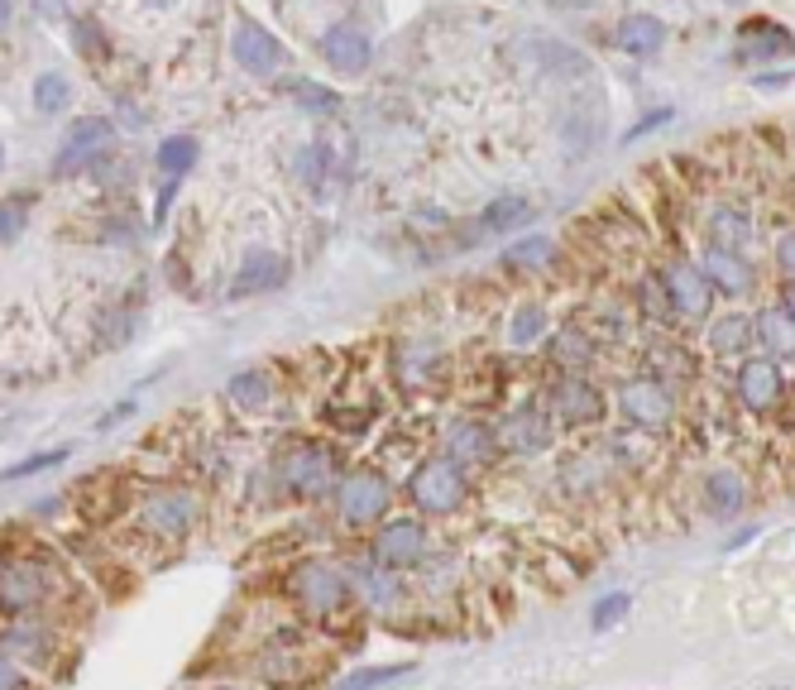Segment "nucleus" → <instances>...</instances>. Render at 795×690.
<instances>
[{
    "label": "nucleus",
    "instance_id": "obj_1",
    "mask_svg": "<svg viewBox=\"0 0 795 690\" xmlns=\"http://www.w3.org/2000/svg\"><path fill=\"white\" fill-rule=\"evenodd\" d=\"M336 451H331L326 441H297V446H287V456H283V466H279V480L283 489L293 499H322L331 494L341 480H336Z\"/></svg>",
    "mask_w": 795,
    "mask_h": 690
},
{
    "label": "nucleus",
    "instance_id": "obj_2",
    "mask_svg": "<svg viewBox=\"0 0 795 690\" xmlns=\"http://www.w3.org/2000/svg\"><path fill=\"white\" fill-rule=\"evenodd\" d=\"M470 494V480H466V466H456L451 456H431L412 470L408 480V499L417 503L422 513H456Z\"/></svg>",
    "mask_w": 795,
    "mask_h": 690
},
{
    "label": "nucleus",
    "instance_id": "obj_3",
    "mask_svg": "<svg viewBox=\"0 0 795 690\" xmlns=\"http://www.w3.org/2000/svg\"><path fill=\"white\" fill-rule=\"evenodd\" d=\"M287 585H293V595L307 614H336L351 599V575L326 556H302L293 575H287Z\"/></svg>",
    "mask_w": 795,
    "mask_h": 690
},
{
    "label": "nucleus",
    "instance_id": "obj_4",
    "mask_svg": "<svg viewBox=\"0 0 795 690\" xmlns=\"http://www.w3.org/2000/svg\"><path fill=\"white\" fill-rule=\"evenodd\" d=\"M388 503H394V484L384 480V470L355 466V470L341 474V484H336V513H341L351 527L379 523V518L388 513Z\"/></svg>",
    "mask_w": 795,
    "mask_h": 690
},
{
    "label": "nucleus",
    "instance_id": "obj_5",
    "mask_svg": "<svg viewBox=\"0 0 795 690\" xmlns=\"http://www.w3.org/2000/svg\"><path fill=\"white\" fill-rule=\"evenodd\" d=\"M427 556V527L417 518H388L374 532V566L379 571H412Z\"/></svg>",
    "mask_w": 795,
    "mask_h": 690
},
{
    "label": "nucleus",
    "instance_id": "obj_6",
    "mask_svg": "<svg viewBox=\"0 0 795 690\" xmlns=\"http://www.w3.org/2000/svg\"><path fill=\"white\" fill-rule=\"evenodd\" d=\"M49 589H53V575L43 566H34V561H10V566H0V614L29 618L49 599Z\"/></svg>",
    "mask_w": 795,
    "mask_h": 690
},
{
    "label": "nucleus",
    "instance_id": "obj_7",
    "mask_svg": "<svg viewBox=\"0 0 795 690\" xmlns=\"http://www.w3.org/2000/svg\"><path fill=\"white\" fill-rule=\"evenodd\" d=\"M661 288H667L671 312H676V316H690V322L710 316V307H714V283L704 279L700 264H686V259H676V264L661 273Z\"/></svg>",
    "mask_w": 795,
    "mask_h": 690
},
{
    "label": "nucleus",
    "instance_id": "obj_8",
    "mask_svg": "<svg viewBox=\"0 0 795 690\" xmlns=\"http://www.w3.org/2000/svg\"><path fill=\"white\" fill-rule=\"evenodd\" d=\"M618 402H624L628 422L638 427V431H661V427H671V417H676V398H671V388L661 384V379H632V384H624Z\"/></svg>",
    "mask_w": 795,
    "mask_h": 690
},
{
    "label": "nucleus",
    "instance_id": "obj_9",
    "mask_svg": "<svg viewBox=\"0 0 795 690\" xmlns=\"http://www.w3.org/2000/svg\"><path fill=\"white\" fill-rule=\"evenodd\" d=\"M197 523V494L187 489H164V494L144 499V527L164 542H182Z\"/></svg>",
    "mask_w": 795,
    "mask_h": 690
},
{
    "label": "nucleus",
    "instance_id": "obj_10",
    "mask_svg": "<svg viewBox=\"0 0 795 690\" xmlns=\"http://www.w3.org/2000/svg\"><path fill=\"white\" fill-rule=\"evenodd\" d=\"M230 53H236V63H240L244 72H254V77H269V72L283 63V43L273 39L259 20H250V14H240V20H236Z\"/></svg>",
    "mask_w": 795,
    "mask_h": 690
},
{
    "label": "nucleus",
    "instance_id": "obj_11",
    "mask_svg": "<svg viewBox=\"0 0 795 690\" xmlns=\"http://www.w3.org/2000/svg\"><path fill=\"white\" fill-rule=\"evenodd\" d=\"M115 144V125L106 121V115H86V121H77L67 129V139H63V149H57V168H77L86 164V158H101Z\"/></svg>",
    "mask_w": 795,
    "mask_h": 690
},
{
    "label": "nucleus",
    "instance_id": "obj_12",
    "mask_svg": "<svg viewBox=\"0 0 795 690\" xmlns=\"http://www.w3.org/2000/svg\"><path fill=\"white\" fill-rule=\"evenodd\" d=\"M782 394H786V379H782V365H776L772 355L747 359V365L739 369V398H743L753 412L776 408V398H782Z\"/></svg>",
    "mask_w": 795,
    "mask_h": 690
},
{
    "label": "nucleus",
    "instance_id": "obj_13",
    "mask_svg": "<svg viewBox=\"0 0 795 690\" xmlns=\"http://www.w3.org/2000/svg\"><path fill=\"white\" fill-rule=\"evenodd\" d=\"M322 53L336 72H365L369 58H374V43L359 24H331L326 39H322Z\"/></svg>",
    "mask_w": 795,
    "mask_h": 690
},
{
    "label": "nucleus",
    "instance_id": "obj_14",
    "mask_svg": "<svg viewBox=\"0 0 795 690\" xmlns=\"http://www.w3.org/2000/svg\"><path fill=\"white\" fill-rule=\"evenodd\" d=\"M552 408L566 427H589L604 417V394L599 388H589L585 379H561L552 388Z\"/></svg>",
    "mask_w": 795,
    "mask_h": 690
},
{
    "label": "nucleus",
    "instance_id": "obj_15",
    "mask_svg": "<svg viewBox=\"0 0 795 690\" xmlns=\"http://www.w3.org/2000/svg\"><path fill=\"white\" fill-rule=\"evenodd\" d=\"M614 43H618L624 53H632V58H657L661 43H667V24H661L652 10H632V14H624V20H618Z\"/></svg>",
    "mask_w": 795,
    "mask_h": 690
},
{
    "label": "nucleus",
    "instance_id": "obj_16",
    "mask_svg": "<svg viewBox=\"0 0 795 690\" xmlns=\"http://www.w3.org/2000/svg\"><path fill=\"white\" fill-rule=\"evenodd\" d=\"M0 652L10 661L24 657V661H49L53 657V632L39 624V618H10V628L0 632Z\"/></svg>",
    "mask_w": 795,
    "mask_h": 690
},
{
    "label": "nucleus",
    "instance_id": "obj_17",
    "mask_svg": "<svg viewBox=\"0 0 795 690\" xmlns=\"http://www.w3.org/2000/svg\"><path fill=\"white\" fill-rule=\"evenodd\" d=\"M446 446H451L456 466H489L494 451H499L494 431H489L484 422H456L451 431H446Z\"/></svg>",
    "mask_w": 795,
    "mask_h": 690
},
{
    "label": "nucleus",
    "instance_id": "obj_18",
    "mask_svg": "<svg viewBox=\"0 0 795 690\" xmlns=\"http://www.w3.org/2000/svg\"><path fill=\"white\" fill-rule=\"evenodd\" d=\"M503 431V446L509 451H517V456H537V451H546V441H552V427H546V417L542 412H513L509 417V427H499Z\"/></svg>",
    "mask_w": 795,
    "mask_h": 690
},
{
    "label": "nucleus",
    "instance_id": "obj_19",
    "mask_svg": "<svg viewBox=\"0 0 795 690\" xmlns=\"http://www.w3.org/2000/svg\"><path fill=\"white\" fill-rule=\"evenodd\" d=\"M704 279H710L714 288H724V293H743L747 283H753V264H747L743 254H733V250H704Z\"/></svg>",
    "mask_w": 795,
    "mask_h": 690
},
{
    "label": "nucleus",
    "instance_id": "obj_20",
    "mask_svg": "<svg viewBox=\"0 0 795 690\" xmlns=\"http://www.w3.org/2000/svg\"><path fill=\"white\" fill-rule=\"evenodd\" d=\"M753 341L772 355H795V316L786 307H767L753 316Z\"/></svg>",
    "mask_w": 795,
    "mask_h": 690
},
{
    "label": "nucleus",
    "instance_id": "obj_21",
    "mask_svg": "<svg viewBox=\"0 0 795 690\" xmlns=\"http://www.w3.org/2000/svg\"><path fill=\"white\" fill-rule=\"evenodd\" d=\"M287 273V259L273 254V250H254L244 254L240 264V279H236V293H254V288H279Z\"/></svg>",
    "mask_w": 795,
    "mask_h": 690
},
{
    "label": "nucleus",
    "instance_id": "obj_22",
    "mask_svg": "<svg viewBox=\"0 0 795 690\" xmlns=\"http://www.w3.org/2000/svg\"><path fill=\"white\" fill-rule=\"evenodd\" d=\"M710 244L714 250H733V254H743V244H747V236H753V216H747L743 207H719L714 216H710Z\"/></svg>",
    "mask_w": 795,
    "mask_h": 690
},
{
    "label": "nucleus",
    "instance_id": "obj_23",
    "mask_svg": "<svg viewBox=\"0 0 795 690\" xmlns=\"http://www.w3.org/2000/svg\"><path fill=\"white\" fill-rule=\"evenodd\" d=\"M704 494H710V509L714 513H724L733 518L747 503V484H743V474L739 470H729V466H719L710 480H704Z\"/></svg>",
    "mask_w": 795,
    "mask_h": 690
},
{
    "label": "nucleus",
    "instance_id": "obj_24",
    "mask_svg": "<svg viewBox=\"0 0 795 690\" xmlns=\"http://www.w3.org/2000/svg\"><path fill=\"white\" fill-rule=\"evenodd\" d=\"M230 402H236V408H244V412H259V408H269L273 402V379L264 369H240L236 379H230Z\"/></svg>",
    "mask_w": 795,
    "mask_h": 690
},
{
    "label": "nucleus",
    "instance_id": "obj_25",
    "mask_svg": "<svg viewBox=\"0 0 795 690\" xmlns=\"http://www.w3.org/2000/svg\"><path fill=\"white\" fill-rule=\"evenodd\" d=\"M710 345L719 355H739L753 345V316H743V312H729V316H719V326L710 331Z\"/></svg>",
    "mask_w": 795,
    "mask_h": 690
},
{
    "label": "nucleus",
    "instance_id": "obj_26",
    "mask_svg": "<svg viewBox=\"0 0 795 690\" xmlns=\"http://www.w3.org/2000/svg\"><path fill=\"white\" fill-rule=\"evenodd\" d=\"M527 216H532V201H527V197H494V201L484 207L480 221H484V230H494V236H503V230L523 226Z\"/></svg>",
    "mask_w": 795,
    "mask_h": 690
},
{
    "label": "nucleus",
    "instance_id": "obj_27",
    "mask_svg": "<svg viewBox=\"0 0 795 690\" xmlns=\"http://www.w3.org/2000/svg\"><path fill=\"white\" fill-rule=\"evenodd\" d=\"M197 154H201V149H197V139H192V135H168L164 144H158V154H154V158H158V168H164L168 178H182V172L197 164Z\"/></svg>",
    "mask_w": 795,
    "mask_h": 690
},
{
    "label": "nucleus",
    "instance_id": "obj_28",
    "mask_svg": "<svg viewBox=\"0 0 795 690\" xmlns=\"http://www.w3.org/2000/svg\"><path fill=\"white\" fill-rule=\"evenodd\" d=\"M589 355H595V345H589V336L580 326H566L561 336H552V359L556 365L580 369V365H589Z\"/></svg>",
    "mask_w": 795,
    "mask_h": 690
},
{
    "label": "nucleus",
    "instance_id": "obj_29",
    "mask_svg": "<svg viewBox=\"0 0 795 690\" xmlns=\"http://www.w3.org/2000/svg\"><path fill=\"white\" fill-rule=\"evenodd\" d=\"M355 585H359V595H365L374 609H394V604L402 599V585L388 571H359Z\"/></svg>",
    "mask_w": 795,
    "mask_h": 690
},
{
    "label": "nucleus",
    "instance_id": "obj_30",
    "mask_svg": "<svg viewBox=\"0 0 795 690\" xmlns=\"http://www.w3.org/2000/svg\"><path fill=\"white\" fill-rule=\"evenodd\" d=\"M552 254H556V244L546 236H527V240H517L513 250L503 254V269H542Z\"/></svg>",
    "mask_w": 795,
    "mask_h": 690
},
{
    "label": "nucleus",
    "instance_id": "obj_31",
    "mask_svg": "<svg viewBox=\"0 0 795 690\" xmlns=\"http://www.w3.org/2000/svg\"><path fill=\"white\" fill-rule=\"evenodd\" d=\"M67 96H72V82L63 77V72H43V77L34 82V106H39L43 115L63 111V106H67Z\"/></svg>",
    "mask_w": 795,
    "mask_h": 690
},
{
    "label": "nucleus",
    "instance_id": "obj_32",
    "mask_svg": "<svg viewBox=\"0 0 795 690\" xmlns=\"http://www.w3.org/2000/svg\"><path fill=\"white\" fill-rule=\"evenodd\" d=\"M72 456V446H53V451H39V456H24L20 466H10V470H0V484H10V480H24V474H43V470H53V466H63V460Z\"/></svg>",
    "mask_w": 795,
    "mask_h": 690
},
{
    "label": "nucleus",
    "instance_id": "obj_33",
    "mask_svg": "<svg viewBox=\"0 0 795 690\" xmlns=\"http://www.w3.org/2000/svg\"><path fill=\"white\" fill-rule=\"evenodd\" d=\"M408 671H412L408 661H398V667H359V671L345 676V681H341L336 690H379V686L398 681V676H408Z\"/></svg>",
    "mask_w": 795,
    "mask_h": 690
},
{
    "label": "nucleus",
    "instance_id": "obj_34",
    "mask_svg": "<svg viewBox=\"0 0 795 690\" xmlns=\"http://www.w3.org/2000/svg\"><path fill=\"white\" fill-rule=\"evenodd\" d=\"M24 221H29V201H24L20 192L0 201V244L20 240V236H24Z\"/></svg>",
    "mask_w": 795,
    "mask_h": 690
},
{
    "label": "nucleus",
    "instance_id": "obj_35",
    "mask_svg": "<svg viewBox=\"0 0 795 690\" xmlns=\"http://www.w3.org/2000/svg\"><path fill=\"white\" fill-rule=\"evenodd\" d=\"M287 92H293V101H297L302 111H336V106H341L336 92H326V86H316V82H307V77L293 82Z\"/></svg>",
    "mask_w": 795,
    "mask_h": 690
},
{
    "label": "nucleus",
    "instance_id": "obj_36",
    "mask_svg": "<svg viewBox=\"0 0 795 690\" xmlns=\"http://www.w3.org/2000/svg\"><path fill=\"white\" fill-rule=\"evenodd\" d=\"M542 331H546V312H542V307H517V312H513V326H509L513 345H527V341H537Z\"/></svg>",
    "mask_w": 795,
    "mask_h": 690
},
{
    "label": "nucleus",
    "instance_id": "obj_37",
    "mask_svg": "<svg viewBox=\"0 0 795 690\" xmlns=\"http://www.w3.org/2000/svg\"><path fill=\"white\" fill-rule=\"evenodd\" d=\"M632 609V595H624V589H614V595H604L595 604V628H614L618 618H624Z\"/></svg>",
    "mask_w": 795,
    "mask_h": 690
},
{
    "label": "nucleus",
    "instance_id": "obj_38",
    "mask_svg": "<svg viewBox=\"0 0 795 690\" xmlns=\"http://www.w3.org/2000/svg\"><path fill=\"white\" fill-rule=\"evenodd\" d=\"M667 121H671V106H661V111H647V115H642V121H638V125H632V129H628V135H624V139L632 144V139H642V135H652V129H657V125H667Z\"/></svg>",
    "mask_w": 795,
    "mask_h": 690
},
{
    "label": "nucleus",
    "instance_id": "obj_39",
    "mask_svg": "<svg viewBox=\"0 0 795 690\" xmlns=\"http://www.w3.org/2000/svg\"><path fill=\"white\" fill-rule=\"evenodd\" d=\"M776 269H782L786 279H795V226L786 230L782 240H776Z\"/></svg>",
    "mask_w": 795,
    "mask_h": 690
},
{
    "label": "nucleus",
    "instance_id": "obj_40",
    "mask_svg": "<svg viewBox=\"0 0 795 690\" xmlns=\"http://www.w3.org/2000/svg\"><path fill=\"white\" fill-rule=\"evenodd\" d=\"M0 690H29L24 671H20V661H10L6 652H0Z\"/></svg>",
    "mask_w": 795,
    "mask_h": 690
},
{
    "label": "nucleus",
    "instance_id": "obj_41",
    "mask_svg": "<svg viewBox=\"0 0 795 690\" xmlns=\"http://www.w3.org/2000/svg\"><path fill=\"white\" fill-rule=\"evenodd\" d=\"M782 307H786V312H791V316H795V283H791V288H786V302H782Z\"/></svg>",
    "mask_w": 795,
    "mask_h": 690
},
{
    "label": "nucleus",
    "instance_id": "obj_42",
    "mask_svg": "<svg viewBox=\"0 0 795 690\" xmlns=\"http://www.w3.org/2000/svg\"><path fill=\"white\" fill-rule=\"evenodd\" d=\"M6 24H10V6H0V29H6Z\"/></svg>",
    "mask_w": 795,
    "mask_h": 690
},
{
    "label": "nucleus",
    "instance_id": "obj_43",
    "mask_svg": "<svg viewBox=\"0 0 795 690\" xmlns=\"http://www.w3.org/2000/svg\"><path fill=\"white\" fill-rule=\"evenodd\" d=\"M0 164H6V144H0Z\"/></svg>",
    "mask_w": 795,
    "mask_h": 690
}]
</instances>
